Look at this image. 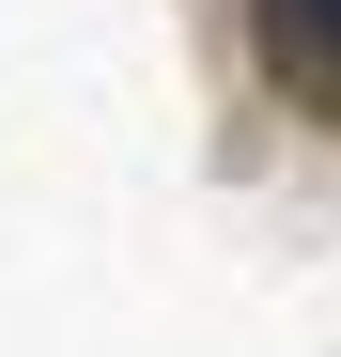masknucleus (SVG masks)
<instances>
[{
  "label": "nucleus",
  "instance_id": "1",
  "mask_svg": "<svg viewBox=\"0 0 341 357\" xmlns=\"http://www.w3.org/2000/svg\"><path fill=\"white\" fill-rule=\"evenodd\" d=\"M264 47L279 78H341V0H264Z\"/></svg>",
  "mask_w": 341,
  "mask_h": 357
}]
</instances>
